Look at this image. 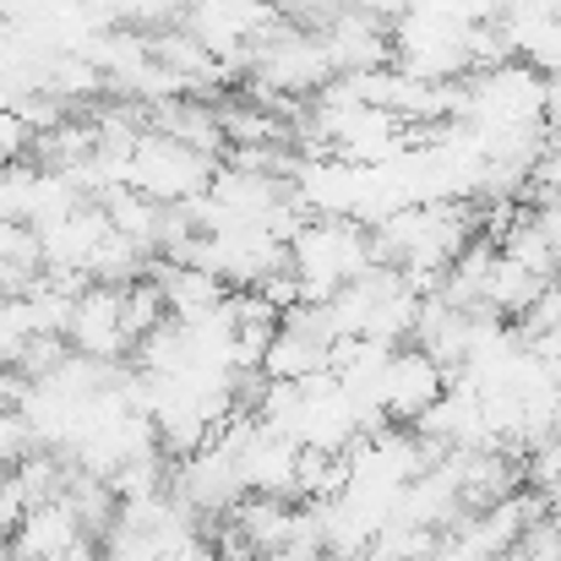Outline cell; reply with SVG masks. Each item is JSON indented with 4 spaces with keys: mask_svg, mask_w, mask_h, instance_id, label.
<instances>
[{
    "mask_svg": "<svg viewBox=\"0 0 561 561\" xmlns=\"http://www.w3.org/2000/svg\"><path fill=\"white\" fill-rule=\"evenodd\" d=\"M442 392H447V366H436L420 344L414 350L398 344L381 381H376V409H381L387 425H414Z\"/></svg>",
    "mask_w": 561,
    "mask_h": 561,
    "instance_id": "cell-1",
    "label": "cell"
},
{
    "mask_svg": "<svg viewBox=\"0 0 561 561\" xmlns=\"http://www.w3.org/2000/svg\"><path fill=\"white\" fill-rule=\"evenodd\" d=\"M82 540V524H77V513L66 507V496H55V502H33L27 513H22V524H16V535H11V551L16 557H60L66 546H77Z\"/></svg>",
    "mask_w": 561,
    "mask_h": 561,
    "instance_id": "cell-2",
    "label": "cell"
},
{
    "mask_svg": "<svg viewBox=\"0 0 561 561\" xmlns=\"http://www.w3.org/2000/svg\"><path fill=\"white\" fill-rule=\"evenodd\" d=\"M529 213H535V224L546 229V240H551V256H557V267H561V196H540Z\"/></svg>",
    "mask_w": 561,
    "mask_h": 561,
    "instance_id": "cell-3",
    "label": "cell"
}]
</instances>
